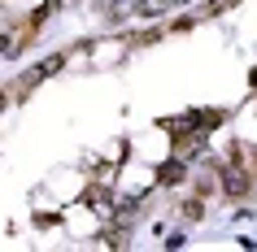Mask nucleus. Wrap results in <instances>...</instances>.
Segmentation results:
<instances>
[{
	"label": "nucleus",
	"instance_id": "1",
	"mask_svg": "<svg viewBox=\"0 0 257 252\" xmlns=\"http://www.w3.org/2000/svg\"><path fill=\"white\" fill-rule=\"evenodd\" d=\"M222 191H227V196H244V191H248V174H244L240 165H227V170H222Z\"/></svg>",
	"mask_w": 257,
	"mask_h": 252
},
{
	"label": "nucleus",
	"instance_id": "2",
	"mask_svg": "<svg viewBox=\"0 0 257 252\" xmlns=\"http://www.w3.org/2000/svg\"><path fill=\"white\" fill-rule=\"evenodd\" d=\"M83 200H87V204H92L100 217H113V200H109V187H92V191H87Z\"/></svg>",
	"mask_w": 257,
	"mask_h": 252
},
{
	"label": "nucleus",
	"instance_id": "3",
	"mask_svg": "<svg viewBox=\"0 0 257 252\" xmlns=\"http://www.w3.org/2000/svg\"><path fill=\"white\" fill-rule=\"evenodd\" d=\"M170 9V0H136V18H162Z\"/></svg>",
	"mask_w": 257,
	"mask_h": 252
},
{
	"label": "nucleus",
	"instance_id": "4",
	"mask_svg": "<svg viewBox=\"0 0 257 252\" xmlns=\"http://www.w3.org/2000/svg\"><path fill=\"white\" fill-rule=\"evenodd\" d=\"M162 126H166V131H170V135H175V139H183V135H188V131H196V122H192V113H188V118H166Z\"/></svg>",
	"mask_w": 257,
	"mask_h": 252
},
{
	"label": "nucleus",
	"instance_id": "5",
	"mask_svg": "<svg viewBox=\"0 0 257 252\" xmlns=\"http://www.w3.org/2000/svg\"><path fill=\"white\" fill-rule=\"evenodd\" d=\"M183 178H188L183 157H179V161H166V165H162V183H183Z\"/></svg>",
	"mask_w": 257,
	"mask_h": 252
},
{
	"label": "nucleus",
	"instance_id": "6",
	"mask_svg": "<svg viewBox=\"0 0 257 252\" xmlns=\"http://www.w3.org/2000/svg\"><path fill=\"white\" fill-rule=\"evenodd\" d=\"M131 14H136V5H118V0H113V5H109V27H122Z\"/></svg>",
	"mask_w": 257,
	"mask_h": 252
},
{
	"label": "nucleus",
	"instance_id": "7",
	"mask_svg": "<svg viewBox=\"0 0 257 252\" xmlns=\"http://www.w3.org/2000/svg\"><path fill=\"white\" fill-rule=\"evenodd\" d=\"M183 217H188V222H201L205 217V200L196 196V200H183Z\"/></svg>",
	"mask_w": 257,
	"mask_h": 252
},
{
	"label": "nucleus",
	"instance_id": "8",
	"mask_svg": "<svg viewBox=\"0 0 257 252\" xmlns=\"http://www.w3.org/2000/svg\"><path fill=\"white\" fill-rule=\"evenodd\" d=\"M179 157H183V161H201L205 157V139H196V144H179Z\"/></svg>",
	"mask_w": 257,
	"mask_h": 252
},
{
	"label": "nucleus",
	"instance_id": "9",
	"mask_svg": "<svg viewBox=\"0 0 257 252\" xmlns=\"http://www.w3.org/2000/svg\"><path fill=\"white\" fill-rule=\"evenodd\" d=\"M61 66H66V57H61V53H53V57H44V61H40V74L48 79V74H57Z\"/></svg>",
	"mask_w": 257,
	"mask_h": 252
},
{
	"label": "nucleus",
	"instance_id": "10",
	"mask_svg": "<svg viewBox=\"0 0 257 252\" xmlns=\"http://www.w3.org/2000/svg\"><path fill=\"white\" fill-rule=\"evenodd\" d=\"M231 5H235V0H214V5H209V9H205V14H209V18H214V14H227Z\"/></svg>",
	"mask_w": 257,
	"mask_h": 252
},
{
	"label": "nucleus",
	"instance_id": "11",
	"mask_svg": "<svg viewBox=\"0 0 257 252\" xmlns=\"http://www.w3.org/2000/svg\"><path fill=\"white\" fill-rule=\"evenodd\" d=\"M0 53L9 57V35H0Z\"/></svg>",
	"mask_w": 257,
	"mask_h": 252
},
{
	"label": "nucleus",
	"instance_id": "12",
	"mask_svg": "<svg viewBox=\"0 0 257 252\" xmlns=\"http://www.w3.org/2000/svg\"><path fill=\"white\" fill-rule=\"evenodd\" d=\"M248 83H253V87H257V70H253V74H248Z\"/></svg>",
	"mask_w": 257,
	"mask_h": 252
},
{
	"label": "nucleus",
	"instance_id": "13",
	"mask_svg": "<svg viewBox=\"0 0 257 252\" xmlns=\"http://www.w3.org/2000/svg\"><path fill=\"white\" fill-rule=\"evenodd\" d=\"M170 5H188V0H170Z\"/></svg>",
	"mask_w": 257,
	"mask_h": 252
},
{
	"label": "nucleus",
	"instance_id": "14",
	"mask_svg": "<svg viewBox=\"0 0 257 252\" xmlns=\"http://www.w3.org/2000/svg\"><path fill=\"white\" fill-rule=\"evenodd\" d=\"M0 109H5V92H0Z\"/></svg>",
	"mask_w": 257,
	"mask_h": 252
},
{
	"label": "nucleus",
	"instance_id": "15",
	"mask_svg": "<svg viewBox=\"0 0 257 252\" xmlns=\"http://www.w3.org/2000/svg\"><path fill=\"white\" fill-rule=\"evenodd\" d=\"M105 5H113V0H105Z\"/></svg>",
	"mask_w": 257,
	"mask_h": 252
}]
</instances>
